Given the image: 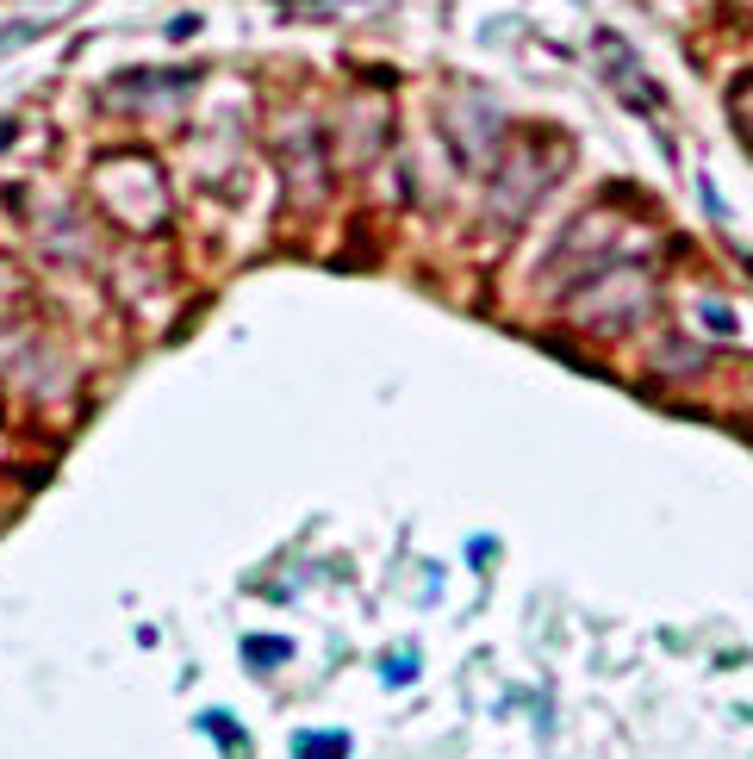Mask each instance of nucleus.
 Segmentation results:
<instances>
[{
	"label": "nucleus",
	"mask_w": 753,
	"mask_h": 759,
	"mask_svg": "<svg viewBox=\"0 0 753 759\" xmlns=\"http://www.w3.org/2000/svg\"><path fill=\"white\" fill-rule=\"evenodd\" d=\"M343 747H349L343 735H299L293 741V754H305V759H343Z\"/></svg>",
	"instance_id": "1"
},
{
	"label": "nucleus",
	"mask_w": 753,
	"mask_h": 759,
	"mask_svg": "<svg viewBox=\"0 0 753 759\" xmlns=\"http://www.w3.org/2000/svg\"><path fill=\"white\" fill-rule=\"evenodd\" d=\"M244 660H261V666H274V660H287V641H244Z\"/></svg>",
	"instance_id": "2"
}]
</instances>
